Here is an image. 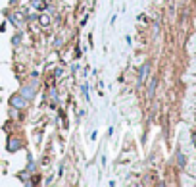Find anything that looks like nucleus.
I'll list each match as a JSON object with an SVG mask.
<instances>
[{"label":"nucleus","mask_w":196,"mask_h":187,"mask_svg":"<svg viewBox=\"0 0 196 187\" xmlns=\"http://www.w3.org/2000/svg\"><path fill=\"white\" fill-rule=\"evenodd\" d=\"M10 104L14 106V108H17V110H21V108H25V106H27V98H23L21 95H12Z\"/></svg>","instance_id":"f257e3e1"},{"label":"nucleus","mask_w":196,"mask_h":187,"mask_svg":"<svg viewBox=\"0 0 196 187\" xmlns=\"http://www.w3.org/2000/svg\"><path fill=\"white\" fill-rule=\"evenodd\" d=\"M19 95L23 98H27V101H33V98H35V85H23Z\"/></svg>","instance_id":"f03ea898"},{"label":"nucleus","mask_w":196,"mask_h":187,"mask_svg":"<svg viewBox=\"0 0 196 187\" xmlns=\"http://www.w3.org/2000/svg\"><path fill=\"white\" fill-rule=\"evenodd\" d=\"M19 147H21L19 139H8V150H17Z\"/></svg>","instance_id":"7ed1b4c3"},{"label":"nucleus","mask_w":196,"mask_h":187,"mask_svg":"<svg viewBox=\"0 0 196 187\" xmlns=\"http://www.w3.org/2000/svg\"><path fill=\"white\" fill-rule=\"evenodd\" d=\"M146 71H148V64H144L142 68H141V73H138V83H142V79H144V75H146Z\"/></svg>","instance_id":"20e7f679"},{"label":"nucleus","mask_w":196,"mask_h":187,"mask_svg":"<svg viewBox=\"0 0 196 187\" xmlns=\"http://www.w3.org/2000/svg\"><path fill=\"white\" fill-rule=\"evenodd\" d=\"M39 21H41V25H44V27H46V25H48V23H50V19H48V16H41V17H39Z\"/></svg>","instance_id":"39448f33"},{"label":"nucleus","mask_w":196,"mask_h":187,"mask_svg":"<svg viewBox=\"0 0 196 187\" xmlns=\"http://www.w3.org/2000/svg\"><path fill=\"white\" fill-rule=\"evenodd\" d=\"M81 89H83V93H85V96H87V98H88V87H87V83H85V85H83V87H81Z\"/></svg>","instance_id":"423d86ee"},{"label":"nucleus","mask_w":196,"mask_h":187,"mask_svg":"<svg viewBox=\"0 0 196 187\" xmlns=\"http://www.w3.org/2000/svg\"><path fill=\"white\" fill-rule=\"evenodd\" d=\"M27 172H35V164H29V166H27Z\"/></svg>","instance_id":"0eeeda50"},{"label":"nucleus","mask_w":196,"mask_h":187,"mask_svg":"<svg viewBox=\"0 0 196 187\" xmlns=\"http://www.w3.org/2000/svg\"><path fill=\"white\" fill-rule=\"evenodd\" d=\"M12 2H16V0H12Z\"/></svg>","instance_id":"6e6552de"}]
</instances>
